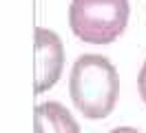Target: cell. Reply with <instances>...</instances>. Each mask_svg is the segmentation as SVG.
Wrapping results in <instances>:
<instances>
[{
  "label": "cell",
  "instance_id": "1",
  "mask_svg": "<svg viewBox=\"0 0 146 133\" xmlns=\"http://www.w3.org/2000/svg\"><path fill=\"white\" fill-rule=\"evenodd\" d=\"M69 96L86 120H104L113 113L119 98V73L100 53L75 58L69 73Z\"/></svg>",
  "mask_w": 146,
  "mask_h": 133
},
{
  "label": "cell",
  "instance_id": "2",
  "mask_svg": "<svg viewBox=\"0 0 146 133\" xmlns=\"http://www.w3.org/2000/svg\"><path fill=\"white\" fill-rule=\"evenodd\" d=\"M131 16L128 0H71L69 27L89 44H111L124 33Z\"/></svg>",
  "mask_w": 146,
  "mask_h": 133
},
{
  "label": "cell",
  "instance_id": "3",
  "mask_svg": "<svg viewBox=\"0 0 146 133\" xmlns=\"http://www.w3.org/2000/svg\"><path fill=\"white\" fill-rule=\"evenodd\" d=\"M64 73V44L53 29L33 31V93L40 96L58 84Z\"/></svg>",
  "mask_w": 146,
  "mask_h": 133
},
{
  "label": "cell",
  "instance_id": "4",
  "mask_svg": "<svg viewBox=\"0 0 146 133\" xmlns=\"http://www.w3.org/2000/svg\"><path fill=\"white\" fill-rule=\"evenodd\" d=\"M33 133H80V124L64 104L49 100L33 111Z\"/></svg>",
  "mask_w": 146,
  "mask_h": 133
},
{
  "label": "cell",
  "instance_id": "5",
  "mask_svg": "<svg viewBox=\"0 0 146 133\" xmlns=\"http://www.w3.org/2000/svg\"><path fill=\"white\" fill-rule=\"evenodd\" d=\"M137 91H139L142 102L146 104V60L142 64V69H139V76H137Z\"/></svg>",
  "mask_w": 146,
  "mask_h": 133
},
{
  "label": "cell",
  "instance_id": "6",
  "mask_svg": "<svg viewBox=\"0 0 146 133\" xmlns=\"http://www.w3.org/2000/svg\"><path fill=\"white\" fill-rule=\"evenodd\" d=\"M109 133H142V131L135 129V126H115V129H111Z\"/></svg>",
  "mask_w": 146,
  "mask_h": 133
}]
</instances>
